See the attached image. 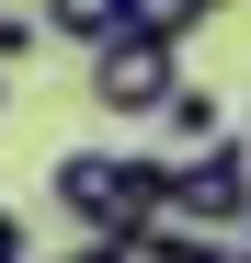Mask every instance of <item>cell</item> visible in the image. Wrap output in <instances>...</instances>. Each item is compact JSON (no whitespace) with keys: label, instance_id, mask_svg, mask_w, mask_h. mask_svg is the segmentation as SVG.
<instances>
[{"label":"cell","instance_id":"2","mask_svg":"<svg viewBox=\"0 0 251 263\" xmlns=\"http://www.w3.org/2000/svg\"><path fill=\"white\" fill-rule=\"evenodd\" d=\"M160 217L240 240V217H251V138H205L183 160H160Z\"/></svg>","mask_w":251,"mask_h":263},{"label":"cell","instance_id":"1","mask_svg":"<svg viewBox=\"0 0 251 263\" xmlns=\"http://www.w3.org/2000/svg\"><path fill=\"white\" fill-rule=\"evenodd\" d=\"M46 195H57L69 229L126 240V229L160 217V149H149V160H126V149H57V160H46Z\"/></svg>","mask_w":251,"mask_h":263},{"label":"cell","instance_id":"14","mask_svg":"<svg viewBox=\"0 0 251 263\" xmlns=\"http://www.w3.org/2000/svg\"><path fill=\"white\" fill-rule=\"evenodd\" d=\"M240 263H251V252H240Z\"/></svg>","mask_w":251,"mask_h":263},{"label":"cell","instance_id":"5","mask_svg":"<svg viewBox=\"0 0 251 263\" xmlns=\"http://www.w3.org/2000/svg\"><path fill=\"white\" fill-rule=\"evenodd\" d=\"M34 23H46V46H114L126 34V0H34Z\"/></svg>","mask_w":251,"mask_h":263},{"label":"cell","instance_id":"12","mask_svg":"<svg viewBox=\"0 0 251 263\" xmlns=\"http://www.w3.org/2000/svg\"><path fill=\"white\" fill-rule=\"evenodd\" d=\"M240 252H251V217H240Z\"/></svg>","mask_w":251,"mask_h":263},{"label":"cell","instance_id":"4","mask_svg":"<svg viewBox=\"0 0 251 263\" xmlns=\"http://www.w3.org/2000/svg\"><path fill=\"white\" fill-rule=\"evenodd\" d=\"M114 252H126V263H240V240H217V229H172V217L126 229Z\"/></svg>","mask_w":251,"mask_h":263},{"label":"cell","instance_id":"9","mask_svg":"<svg viewBox=\"0 0 251 263\" xmlns=\"http://www.w3.org/2000/svg\"><path fill=\"white\" fill-rule=\"evenodd\" d=\"M0 263H34V229H23L12 206H0Z\"/></svg>","mask_w":251,"mask_h":263},{"label":"cell","instance_id":"3","mask_svg":"<svg viewBox=\"0 0 251 263\" xmlns=\"http://www.w3.org/2000/svg\"><path fill=\"white\" fill-rule=\"evenodd\" d=\"M172 92H183V46H160V34H114V46H92V103H103L114 126H149Z\"/></svg>","mask_w":251,"mask_h":263},{"label":"cell","instance_id":"13","mask_svg":"<svg viewBox=\"0 0 251 263\" xmlns=\"http://www.w3.org/2000/svg\"><path fill=\"white\" fill-rule=\"evenodd\" d=\"M0 103H12V80H0Z\"/></svg>","mask_w":251,"mask_h":263},{"label":"cell","instance_id":"11","mask_svg":"<svg viewBox=\"0 0 251 263\" xmlns=\"http://www.w3.org/2000/svg\"><path fill=\"white\" fill-rule=\"evenodd\" d=\"M205 12H240V0H205Z\"/></svg>","mask_w":251,"mask_h":263},{"label":"cell","instance_id":"6","mask_svg":"<svg viewBox=\"0 0 251 263\" xmlns=\"http://www.w3.org/2000/svg\"><path fill=\"white\" fill-rule=\"evenodd\" d=\"M149 126H160V138H172V149H160V160H183V149H205V138H228V103L205 92V80H183V92L160 103Z\"/></svg>","mask_w":251,"mask_h":263},{"label":"cell","instance_id":"8","mask_svg":"<svg viewBox=\"0 0 251 263\" xmlns=\"http://www.w3.org/2000/svg\"><path fill=\"white\" fill-rule=\"evenodd\" d=\"M34 46H46V23H34V12H12V0H0V80H12Z\"/></svg>","mask_w":251,"mask_h":263},{"label":"cell","instance_id":"10","mask_svg":"<svg viewBox=\"0 0 251 263\" xmlns=\"http://www.w3.org/2000/svg\"><path fill=\"white\" fill-rule=\"evenodd\" d=\"M80 263H126V252H114V240H92V252H80Z\"/></svg>","mask_w":251,"mask_h":263},{"label":"cell","instance_id":"7","mask_svg":"<svg viewBox=\"0 0 251 263\" xmlns=\"http://www.w3.org/2000/svg\"><path fill=\"white\" fill-rule=\"evenodd\" d=\"M205 23V0H126V34H160V46H183Z\"/></svg>","mask_w":251,"mask_h":263}]
</instances>
